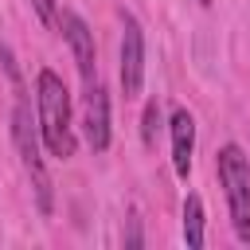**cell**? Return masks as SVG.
<instances>
[{"label":"cell","mask_w":250,"mask_h":250,"mask_svg":"<svg viewBox=\"0 0 250 250\" xmlns=\"http://www.w3.org/2000/svg\"><path fill=\"white\" fill-rule=\"evenodd\" d=\"M195 4H203V8H211V4H215V0H195Z\"/></svg>","instance_id":"obj_12"},{"label":"cell","mask_w":250,"mask_h":250,"mask_svg":"<svg viewBox=\"0 0 250 250\" xmlns=\"http://www.w3.org/2000/svg\"><path fill=\"white\" fill-rule=\"evenodd\" d=\"M156 133H160V102L152 98V102H145V113H141V141H145V148L156 145Z\"/></svg>","instance_id":"obj_9"},{"label":"cell","mask_w":250,"mask_h":250,"mask_svg":"<svg viewBox=\"0 0 250 250\" xmlns=\"http://www.w3.org/2000/svg\"><path fill=\"white\" fill-rule=\"evenodd\" d=\"M59 31H62L70 55H74V66H78V74H82V86H90V82L98 78V47H94L90 23H86L78 12H59Z\"/></svg>","instance_id":"obj_5"},{"label":"cell","mask_w":250,"mask_h":250,"mask_svg":"<svg viewBox=\"0 0 250 250\" xmlns=\"http://www.w3.org/2000/svg\"><path fill=\"white\" fill-rule=\"evenodd\" d=\"M184 242L191 250L203 246V199L199 195H188L184 199Z\"/></svg>","instance_id":"obj_8"},{"label":"cell","mask_w":250,"mask_h":250,"mask_svg":"<svg viewBox=\"0 0 250 250\" xmlns=\"http://www.w3.org/2000/svg\"><path fill=\"white\" fill-rule=\"evenodd\" d=\"M117 78L125 98H141L145 86V31L133 12H121V47H117Z\"/></svg>","instance_id":"obj_4"},{"label":"cell","mask_w":250,"mask_h":250,"mask_svg":"<svg viewBox=\"0 0 250 250\" xmlns=\"http://www.w3.org/2000/svg\"><path fill=\"white\" fill-rule=\"evenodd\" d=\"M31 8H35V16L43 23H59V4L55 0H31Z\"/></svg>","instance_id":"obj_10"},{"label":"cell","mask_w":250,"mask_h":250,"mask_svg":"<svg viewBox=\"0 0 250 250\" xmlns=\"http://www.w3.org/2000/svg\"><path fill=\"white\" fill-rule=\"evenodd\" d=\"M215 172L227 195V211L234 223V234L250 246V156L238 145H223L215 156Z\"/></svg>","instance_id":"obj_3"},{"label":"cell","mask_w":250,"mask_h":250,"mask_svg":"<svg viewBox=\"0 0 250 250\" xmlns=\"http://www.w3.org/2000/svg\"><path fill=\"white\" fill-rule=\"evenodd\" d=\"M35 121H39L43 148L59 160H70L78 148L74 121H70V90L51 66H43L35 74Z\"/></svg>","instance_id":"obj_1"},{"label":"cell","mask_w":250,"mask_h":250,"mask_svg":"<svg viewBox=\"0 0 250 250\" xmlns=\"http://www.w3.org/2000/svg\"><path fill=\"white\" fill-rule=\"evenodd\" d=\"M82 129H86V145L94 152H105L109 148V94L105 86L94 78L86 86V102H82Z\"/></svg>","instance_id":"obj_6"},{"label":"cell","mask_w":250,"mask_h":250,"mask_svg":"<svg viewBox=\"0 0 250 250\" xmlns=\"http://www.w3.org/2000/svg\"><path fill=\"white\" fill-rule=\"evenodd\" d=\"M12 145L20 152V164L31 180V191H35V207L39 215H51L55 211V184H51V172L43 164V137H39V121L31 117V105H27V94L16 90V109H12Z\"/></svg>","instance_id":"obj_2"},{"label":"cell","mask_w":250,"mask_h":250,"mask_svg":"<svg viewBox=\"0 0 250 250\" xmlns=\"http://www.w3.org/2000/svg\"><path fill=\"white\" fill-rule=\"evenodd\" d=\"M125 246H141V219H129V230H125Z\"/></svg>","instance_id":"obj_11"},{"label":"cell","mask_w":250,"mask_h":250,"mask_svg":"<svg viewBox=\"0 0 250 250\" xmlns=\"http://www.w3.org/2000/svg\"><path fill=\"white\" fill-rule=\"evenodd\" d=\"M168 133H172V168L180 180H188L191 172V156H195V117L176 105L172 109V121H168Z\"/></svg>","instance_id":"obj_7"}]
</instances>
